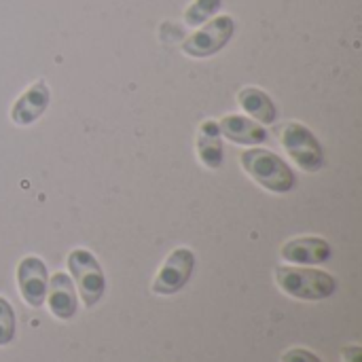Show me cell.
Here are the masks:
<instances>
[{"label": "cell", "mask_w": 362, "mask_h": 362, "mask_svg": "<svg viewBox=\"0 0 362 362\" xmlns=\"http://www.w3.org/2000/svg\"><path fill=\"white\" fill-rule=\"evenodd\" d=\"M282 362H322L314 352L305 348H291L282 354Z\"/></svg>", "instance_id": "2e32d148"}, {"label": "cell", "mask_w": 362, "mask_h": 362, "mask_svg": "<svg viewBox=\"0 0 362 362\" xmlns=\"http://www.w3.org/2000/svg\"><path fill=\"white\" fill-rule=\"evenodd\" d=\"M68 269L76 282L85 308H93L106 293V278L98 259L89 250L76 248L68 255Z\"/></svg>", "instance_id": "5b68a950"}, {"label": "cell", "mask_w": 362, "mask_h": 362, "mask_svg": "<svg viewBox=\"0 0 362 362\" xmlns=\"http://www.w3.org/2000/svg\"><path fill=\"white\" fill-rule=\"evenodd\" d=\"M195 269V255L189 248H176L170 252L165 263L161 265L159 274L153 280L155 295H176L180 293L187 282L191 280Z\"/></svg>", "instance_id": "8992f818"}, {"label": "cell", "mask_w": 362, "mask_h": 362, "mask_svg": "<svg viewBox=\"0 0 362 362\" xmlns=\"http://www.w3.org/2000/svg\"><path fill=\"white\" fill-rule=\"evenodd\" d=\"M233 32H235L233 17L231 15H218V17L208 19L197 32H193L189 38H185L180 49L185 55L195 57V59L210 57L229 45V40L233 38Z\"/></svg>", "instance_id": "277c9868"}, {"label": "cell", "mask_w": 362, "mask_h": 362, "mask_svg": "<svg viewBox=\"0 0 362 362\" xmlns=\"http://www.w3.org/2000/svg\"><path fill=\"white\" fill-rule=\"evenodd\" d=\"M344 362H361L362 361V348L361 346H346L341 350Z\"/></svg>", "instance_id": "e0dca14e"}, {"label": "cell", "mask_w": 362, "mask_h": 362, "mask_svg": "<svg viewBox=\"0 0 362 362\" xmlns=\"http://www.w3.org/2000/svg\"><path fill=\"white\" fill-rule=\"evenodd\" d=\"M45 301L49 303V310L55 318L59 320H72L76 316V291L74 282L68 274L57 272L49 278L47 284V297Z\"/></svg>", "instance_id": "30bf717a"}, {"label": "cell", "mask_w": 362, "mask_h": 362, "mask_svg": "<svg viewBox=\"0 0 362 362\" xmlns=\"http://www.w3.org/2000/svg\"><path fill=\"white\" fill-rule=\"evenodd\" d=\"M242 170L263 189L284 195L297 187V176L291 165L267 148H248L240 155Z\"/></svg>", "instance_id": "6da1fadb"}, {"label": "cell", "mask_w": 362, "mask_h": 362, "mask_svg": "<svg viewBox=\"0 0 362 362\" xmlns=\"http://www.w3.org/2000/svg\"><path fill=\"white\" fill-rule=\"evenodd\" d=\"M218 129L221 136H225L227 140H231L233 144H246V146H255V144H263L269 140L267 129L242 115H227L218 121Z\"/></svg>", "instance_id": "8fae6325"}, {"label": "cell", "mask_w": 362, "mask_h": 362, "mask_svg": "<svg viewBox=\"0 0 362 362\" xmlns=\"http://www.w3.org/2000/svg\"><path fill=\"white\" fill-rule=\"evenodd\" d=\"M280 142L299 170L308 174H316L325 168V148L316 138V134L308 129L303 123L297 121L286 123L280 129Z\"/></svg>", "instance_id": "3957f363"}, {"label": "cell", "mask_w": 362, "mask_h": 362, "mask_svg": "<svg viewBox=\"0 0 362 362\" xmlns=\"http://www.w3.org/2000/svg\"><path fill=\"white\" fill-rule=\"evenodd\" d=\"M47 284H49L47 265L38 257H23L17 265V286L21 299L34 310L42 308L47 297Z\"/></svg>", "instance_id": "52a82bcc"}, {"label": "cell", "mask_w": 362, "mask_h": 362, "mask_svg": "<svg viewBox=\"0 0 362 362\" xmlns=\"http://www.w3.org/2000/svg\"><path fill=\"white\" fill-rule=\"evenodd\" d=\"M221 138L223 136L218 129V121L214 119L204 121L197 129V140H195L197 157L210 170H218L225 161V146Z\"/></svg>", "instance_id": "7c38bea8"}, {"label": "cell", "mask_w": 362, "mask_h": 362, "mask_svg": "<svg viewBox=\"0 0 362 362\" xmlns=\"http://www.w3.org/2000/svg\"><path fill=\"white\" fill-rule=\"evenodd\" d=\"M51 102V91L49 85L45 81H36L32 83L13 104L11 108V121L19 127H28L32 123H36L45 110L49 108Z\"/></svg>", "instance_id": "ba28073f"}, {"label": "cell", "mask_w": 362, "mask_h": 362, "mask_svg": "<svg viewBox=\"0 0 362 362\" xmlns=\"http://www.w3.org/2000/svg\"><path fill=\"white\" fill-rule=\"evenodd\" d=\"M238 104L242 110L261 125H272L278 119V106L274 100L259 87H244L238 91Z\"/></svg>", "instance_id": "4fadbf2b"}, {"label": "cell", "mask_w": 362, "mask_h": 362, "mask_svg": "<svg viewBox=\"0 0 362 362\" xmlns=\"http://www.w3.org/2000/svg\"><path fill=\"white\" fill-rule=\"evenodd\" d=\"M331 255H333V250H331L329 242L322 238H316V235L288 240L280 248V257L295 265H320V263H327L331 259Z\"/></svg>", "instance_id": "9c48e42d"}, {"label": "cell", "mask_w": 362, "mask_h": 362, "mask_svg": "<svg viewBox=\"0 0 362 362\" xmlns=\"http://www.w3.org/2000/svg\"><path fill=\"white\" fill-rule=\"evenodd\" d=\"M15 337V312L13 305L0 297V348L8 346Z\"/></svg>", "instance_id": "9a60e30c"}, {"label": "cell", "mask_w": 362, "mask_h": 362, "mask_svg": "<svg viewBox=\"0 0 362 362\" xmlns=\"http://www.w3.org/2000/svg\"><path fill=\"white\" fill-rule=\"evenodd\" d=\"M223 0H193L187 11H185V23L187 25H202L208 19H212L216 15V11H221Z\"/></svg>", "instance_id": "5bb4252c"}, {"label": "cell", "mask_w": 362, "mask_h": 362, "mask_svg": "<svg viewBox=\"0 0 362 362\" xmlns=\"http://www.w3.org/2000/svg\"><path fill=\"white\" fill-rule=\"evenodd\" d=\"M276 284L293 299L301 301H322L335 295L337 280L320 269L308 267H278L276 269Z\"/></svg>", "instance_id": "7a4b0ae2"}]
</instances>
